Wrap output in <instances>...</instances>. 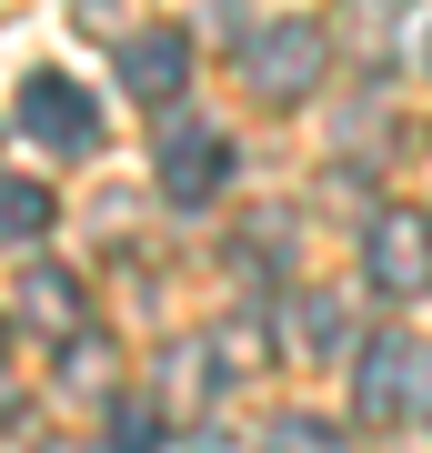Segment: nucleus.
<instances>
[{
	"label": "nucleus",
	"instance_id": "4",
	"mask_svg": "<svg viewBox=\"0 0 432 453\" xmlns=\"http://www.w3.org/2000/svg\"><path fill=\"white\" fill-rule=\"evenodd\" d=\"M362 273L383 282V292H422V282H432V222L383 211V222L362 232Z\"/></svg>",
	"mask_w": 432,
	"mask_h": 453
},
{
	"label": "nucleus",
	"instance_id": "1",
	"mask_svg": "<svg viewBox=\"0 0 432 453\" xmlns=\"http://www.w3.org/2000/svg\"><path fill=\"white\" fill-rule=\"evenodd\" d=\"M151 181H161V202H181V211L222 202V181H231V131L201 121V111H171L161 142H151Z\"/></svg>",
	"mask_w": 432,
	"mask_h": 453
},
{
	"label": "nucleus",
	"instance_id": "14",
	"mask_svg": "<svg viewBox=\"0 0 432 453\" xmlns=\"http://www.w3.org/2000/svg\"><path fill=\"white\" fill-rule=\"evenodd\" d=\"M0 353H11V323H0Z\"/></svg>",
	"mask_w": 432,
	"mask_h": 453
},
{
	"label": "nucleus",
	"instance_id": "9",
	"mask_svg": "<svg viewBox=\"0 0 432 453\" xmlns=\"http://www.w3.org/2000/svg\"><path fill=\"white\" fill-rule=\"evenodd\" d=\"M292 333H302L312 353H342V342H352V312H342V303H322V292H312V303H292Z\"/></svg>",
	"mask_w": 432,
	"mask_h": 453
},
{
	"label": "nucleus",
	"instance_id": "8",
	"mask_svg": "<svg viewBox=\"0 0 432 453\" xmlns=\"http://www.w3.org/2000/svg\"><path fill=\"white\" fill-rule=\"evenodd\" d=\"M50 232V192L41 181H0V242H41Z\"/></svg>",
	"mask_w": 432,
	"mask_h": 453
},
{
	"label": "nucleus",
	"instance_id": "7",
	"mask_svg": "<svg viewBox=\"0 0 432 453\" xmlns=\"http://www.w3.org/2000/svg\"><path fill=\"white\" fill-rule=\"evenodd\" d=\"M20 312H31V323H50V333H71V323H80V292H71V273L31 262V273H20Z\"/></svg>",
	"mask_w": 432,
	"mask_h": 453
},
{
	"label": "nucleus",
	"instance_id": "13",
	"mask_svg": "<svg viewBox=\"0 0 432 453\" xmlns=\"http://www.w3.org/2000/svg\"><path fill=\"white\" fill-rule=\"evenodd\" d=\"M413 413H422V423H432V353H422V363H413Z\"/></svg>",
	"mask_w": 432,
	"mask_h": 453
},
{
	"label": "nucleus",
	"instance_id": "2",
	"mask_svg": "<svg viewBox=\"0 0 432 453\" xmlns=\"http://www.w3.org/2000/svg\"><path fill=\"white\" fill-rule=\"evenodd\" d=\"M322 61H332V41H322L312 20H272L261 41H241V81H252L261 101H302L322 81Z\"/></svg>",
	"mask_w": 432,
	"mask_h": 453
},
{
	"label": "nucleus",
	"instance_id": "11",
	"mask_svg": "<svg viewBox=\"0 0 432 453\" xmlns=\"http://www.w3.org/2000/svg\"><path fill=\"white\" fill-rule=\"evenodd\" d=\"M211 393H222V363H211L201 342H192V353H171V403H211Z\"/></svg>",
	"mask_w": 432,
	"mask_h": 453
},
{
	"label": "nucleus",
	"instance_id": "6",
	"mask_svg": "<svg viewBox=\"0 0 432 453\" xmlns=\"http://www.w3.org/2000/svg\"><path fill=\"white\" fill-rule=\"evenodd\" d=\"M413 342H372V353H362V413H402V403H413Z\"/></svg>",
	"mask_w": 432,
	"mask_h": 453
},
{
	"label": "nucleus",
	"instance_id": "5",
	"mask_svg": "<svg viewBox=\"0 0 432 453\" xmlns=\"http://www.w3.org/2000/svg\"><path fill=\"white\" fill-rule=\"evenodd\" d=\"M121 81L141 91V101H181V91H192V41H181V31L121 41Z\"/></svg>",
	"mask_w": 432,
	"mask_h": 453
},
{
	"label": "nucleus",
	"instance_id": "12",
	"mask_svg": "<svg viewBox=\"0 0 432 453\" xmlns=\"http://www.w3.org/2000/svg\"><path fill=\"white\" fill-rule=\"evenodd\" d=\"M272 453H332V423H312V413H282V423H272Z\"/></svg>",
	"mask_w": 432,
	"mask_h": 453
},
{
	"label": "nucleus",
	"instance_id": "10",
	"mask_svg": "<svg viewBox=\"0 0 432 453\" xmlns=\"http://www.w3.org/2000/svg\"><path fill=\"white\" fill-rule=\"evenodd\" d=\"M111 453H161V403H111Z\"/></svg>",
	"mask_w": 432,
	"mask_h": 453
},
{
	"label": "nucleus",
	"instance_id": "3",
	"mask_svg": "<svg viewBox=\"0 0 432 453\" xmlns=\"http://www.w3.org/2000/svg\"><path fill=\"white\" fill-rule=\"evenodd\" d=\"M20 131H31L41 151H91L101 111H91V91H80L71 71H31V81H20Z\"/></svg>",
	"mask_w": 432,
	"mask_h": 453
}]
</instances>
